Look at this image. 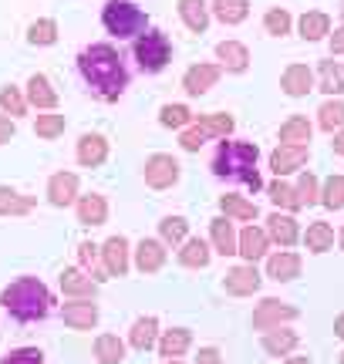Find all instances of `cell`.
Segmentation results:
<instances>
[{"mask_svg": "<svg viewBox=\"0 0 344 364\" xmlns=\"http://www.w3.org/2000/svg\"><path fill=\"white\" fill-rule=\"evenodd\" d=\"M159 122L166 129H186V125H193V112L186 105H162Z\"/></svg>", "mask_w": 344, "mask_h": 364, "instance_id": "47", "label": "cell"}, {"mask_svg": "<svg viewBox=\"0 0 344 364\" xmlns=\"http://www.w3.org/2000/svg\"><path fill=\"white\" fill-rule=\"evenodd\" d=\"M129 267H132V260H129V240L125 236H108L105 247H102V270L108 277H125Z\"/></svg>", "mask_w": 344, "mask_h": 364, "instance_id": "9", "label": "cell"}, {"mask_svg": "<svg viewBox=\"0 0 344 364\" xmlns=\"http://www.w3.org/2000/svg\"><path fill=\"white\" fill-rule=\"evenodd\" d=\"M210 240H213V250H216V253H223V257H233V253H237L240 236H237V230H233L230 216L210 220Z\"/></svg>", "mask_w": 344, "mask_h": 364, "instance_id": "20", "label": "cell"}, {"mask_svg": "<svg viewBox=\"0 0 344 364\" xmlns=\"http://www.w3.org/2000/svg\"><path fill=\"white\" fill-rule=\"evenodd\" d=\"M321 203L328 209H344V176H331V179L321 186Z\"/></svg>", "mask_w": 344, "mask_h": 364, "instance_id": "46", "label": "cell"}, {"mask_svg": "<svg viewBox=\"0 0 344 364\" xmlns=\"http://www.w3.org/2000/svg\"><path fill=\"white\" fill-rule=\"evenodd\" d=\"M196 122L210 132L213 139H230V135H233V129H237L233 115H226V112H210V115H199Z\"/></svg>", "mask_w": 344, "mask_h": 364, "instance_id": "41", "label": "cell"}, {"mask_svg": "<svg viewBox=\"0 0 344 364\" xmlns=\"http://www.w3.org/2000/svg\"><path fill=\"white\" fill-rule=\"evenodd\" d=\"M51 290L41 284L38 277H17L11 287H4L0 294V307L11 314L14 321L21 324H34V321H44L48 311H51Z\"/></svg>", "mask_w": 344, "mask_h": 364, "instance_id": "3", "label": "cell"}, {"mask_svg": "<svg viewBox=\"0 0 344 364\" xmlns=\"http://www.w3.org/2000/svg\"><path fill=\"white\" fill-rule=\"evenodd\" d=\"M78 75L98 102H119L129 88V68L112 44H92L78 54Z\"/></svg>", "mask_w": 344, "mask_h": 364, "instance_id": "1", "label": "cell"}, {"mask_svg": "<svg viewBox=\"0 0 344 364\" xmlns=\"http://www.w3.org/2000/svg\"><path fill=\"white\" fill-rule=\"evenodd\" d=\"M331 149H334V156H341V159H344V129H338V132H334V142H331Z\"/></svg>", "mask_w": 344, "mask_h": 364, "instance_id": "54", "label": "cell"}, {"mask_svg": "<svg viewBox=\"0 0 344 364\" xmlns=\"http://www.w3.org/2000/svg\"><path fill=\"white\" fill-rule=\"evenodd\" d=\"M156 341H159V321L156 317H139L132 331H129V344L135 351H149V348H156Z\"/></svg>", "mask_w": 344, "mask_h": 364, "instance_id": "30", "label": "cell"}, {"mask_svg": "<svg viewBox=\"0 0 344 364\" xmlns=\"http://www.w3.org/2000/svg\"><path fill=\"white\" fill-rule=\"evenodd\" d=\"M297 199H301V206H314V203H321V182H318V176L314 172H301L297 176Z\"/></svg>", "mask_w": 344, "mask_h": 364, "instance_id": "43", "label": "cell"}, {"mask_svg": "<svg viewBox=\"0 0 344 364\" xmlns=\"http://www.w3.org/2000/svg\"><path fill=\"white\" fill-rule=\"evenodd\" d=\"M267 277L277 280V284H291V280H297V277H301V257L291 253V250L274 253V257L267 260Z\"/></svg>", "mask_w": 344, "mask_h": 364, "instance_id": "17", "label": "cell"}, {"mask_svg": "<svg viewBox=\"0 0 344 364\" xmlns=\"http://www.w3.org/2000/svg\"><path fill=\"white\" fill-rule=\"evenodd\" d=\"M54 41H58V21H51V17H41V21H34V24L27 27V44L51 48Z\"/></svg>", "mask_w": 344, "mask_h": 364, "instance_id": "40", "label": "cell"}, {"mask_svg": "<svg viewBox=\"0 0 344 364\" xmlns=\"http://www.w3.org/2000/svg\"><path fill=\"white\" fill-rule=\"evenodd\" d=\"M61 317H65L68 327H75V331H92L98 324V307H95L92 297H71L61 307Z\"/></svg>", "mask_w": 344, "mask_h": 364, "instance_id": "10", "label": "cell"}, {"mask_svg": "<svg viewBox=\"0 0 344 364\" xmlns=\"http://www.w3.org/2000/svg\"><path fill=\"white\" fill-rule=\"evenodd\" d=\"M341 17H344V0H341Z\"/></svg>", "mask_w": 344, "mask_h": 364, "instance_id": "59", "label": "cell"}, {"mask_svg": "<svg viewBox=\"0 0 344 364\" xmlns=\"http://www.w3.org/2000/svg\"><path fill=\"white\" fill-rule=\"evenodd\" d=\"M159 344V354L166 361L172 358H183L189 348H193V331L189 327H172V331H162V338L156 341Z\"/></svg>", "mask_w": 344, "mask_h": 364, "instance_id": "21", "label": "cell"}, {"mask_svg": "<svg viewBox=\"0 0 344 364\" xmlns=\"http://www.w3.org/2000/svg\"><path fill=\"white\" fill-rule=\"evenodd\" d=\"M291 24H294V17L284 11V7H270V11L264 14L267 34H274V38H284V34H291Z\"/></svg>", "mask_w": 344, "mask_h": 364, "instance_id": "45", "label": "cell"}, {"mask_svg": "<svg viewBox=\"0 0 344 364\" xmlns=\"http://www.w3.org/2000/svg\"><path fill=\"white\" fill-rule=\"evenodd\" d=\"M280 88L287 91L291 98H304L307 91L318 88V81H314V71L307 65H291L284 71V78H280Z\"/></svg>", "mask_w": 344, "mask_h": 364, "instance_id": "19", "label": "cell"}, {"mask_svg": "<svg viewBox=\"0 0 344 364\" xmlns=\"http://www.w3.org/2000/svg\"><path fill=\"white\" fill-rule=\"evenodd\" d=\"M220 213H223V216H230V220H240V223H253L257 216H260L257 203L243 199V196H233V193L220 196Z\"/></svg>", "mask_w": 344, "mask_h": 364, "instance_id": "28", "label": "cell"}, {"mask_svg": "<svg viewBox=\"0 0 344 364\" xmlns=\"http://www.w3.org/2000/svg\"><path fill=\"white\" fill-rule=\"evenodd\" d=\"M213 260V250L206 240H183V250H179V263L189 267V270H203L210 267Z\"/></svg>", "mask_w": 344, "mask_h": 364, "instance_id": "32", "label": "cell"}, {"mask_svg": "<svg viewBox=\"0 0 344 364\" xmlns=\"http://www.w3.org/2000/svg\"><path fill=\"white\" fill-rule=\"evenodd\" d=\"M196 364H223V354L216 351V348H199Z\"/></svg>", "mask_w": 344, "mask_h": 364, "instance_id": "52", "label": "cell"}, {"mask_svg": "<svg viewBox=\"0 0 344 364\" xmlns=\"http://www.w3.org/2000/svg\"><path fill=\"white\" fill-rule=\"evenodd\" d=\"M318 125L324 132H338V129H344V102L341 98H328V102L318 108Z\"/></svg>", "mask_w": 344, "mask_h": 364, "instance_id": "39", "label": "cell"}, {"mask_svg": "<svg viewBox=\"0 0 344 364\" xmlns=\"http://www.w3.org/2000/svg\"><path fill=\"white\" fill-rule=\"evenodd\" d=\"M307 145H287L280 142L274 152H270V169H274V176H291V172H301L307 166Z\"/></svg>", "mask_w": 344, "mask_h": 364, "instance_id": "8", "label": "cell"}, {"mask_svg": "<svg viewBox=\"0 0 344 364\" xmlns=\"http://www.w3.org/2000/svg\"><path fill=\"white\" fill-rule=\"evenodd\" d=\"M75 206H78V223H85V226H102V223L108 220V203L105 196H78L75 199Z\"/></svg>", "mask_w": 344, "mask_h": 364, "instance_id": "26", "label": "cell"}, {"mask_svg": "<svg viewBox=\"0 0 344 364\" xmlns=\"http://www.w3.org/2000/svg\"><path fill=\"white\" fill-rule=\"evenodd\" d=\"M210 139H213L210 132L203 129L199 122H193L189 129H183V135H179V145H183L186 152H199V149H203V145L210 142Z\"/></svg>", "mask_w": 344, "mask_h": 364, "instance_id": "49", "label": "cell"}, {"mask_svg": "<svg viewBox=\"0 0 344 364\" xmlns=\"http://www.w3.org/2000/svg\"><path fill=\"white\" fill-rule=\"evenodd\" d=\"M267 250H270V233L260 230V226H247L243 233H240V243H237V253L243 257L247 263H257L267 257Z\"/></svg>", "mask_w": 344, "mask_h": 364, "instance_id": "14", "label": "cell"}, {"mask_svg": "<svg viewBox=\"0 0 344 364\" xmlns=\"http://www.w3.org/2000/svg\"><path fill=\"white\" fill-rule=\"evenodd\" d=\"M95 358H98V364H122L125 361V341L119 334H102L95 341Z\"/></svg>", "mask_w": 344, "mask_h": 364, "instance_id": "35", "label": "cell"}, {"mask_svg": "<svg viewBox=\"0 0 344 364\" xmlns=\"http://www.w3.org/2000/svg\"><path fill=\"white\" fill-rule=\"evenodd\" d=\"M0 364H44V354L41 348H17L7 358H0Z\"/></svg>", "mask_w": 344, "mask_h": 364, "instance_id": "50", "label": "cell"}, {"mask_svg": "<svg viewBox=\"0 0 344 364\" xmlns=\"http://www.w3.org/2000/svg\"><path fill=\"white\" fill-rule=\"evenodd\" d=\"M341 364H344V351H341Z\"/></svg>", "mask_w": 344, "mask_h": 364, "instance_id": "60", "label": "cell"}, {"mask_svg": "<svg viewBox=\"0 0 344 364\" xmlns=\"http://www.w3.org/2000/svg\"><path fill=\"white\" fill-rule=\"evenodd\" d=\"M78 162L85 169H95V166H102L108 159V139L105 135H98V132H85L78 139Z\"/></svg>", "mask_w": 344, "mask_h": 364, "instance_id": "15", "label": "cell"}, {"mask_svg": "<svg viewBox=\"0 0 344 364\" xmlns=\"http://www.w3.org/2000/svg\"><path fill=\"white\" fill-rule=\"evenodd\" d=\"M216 58H220V68L230 71V75H243L250 68V51L240 41H220L216 44Z\"/></svg>", "mask_w": 344, "mask_h": 364, "instance_id": "16", "label": "cell"}, {"mask_svg": "<svg viewBox=\"0 0 344 364\" xmlns=\"http://www.w3.org/2000/svg\"><path fill=\"white\" fill-rule=\"evenodd\" d=\"M226 294H233V297H250V294H257L260 290V273H257V267L253 263H240V267H233V270L226 273Z\"/></svg>", "mask_w": 344, "mask_h": 364, "instance_id": "12", "label": "cell"}, {"mask_svg": "<svg viewBox=\"0 0 344 364\" xmlns=\"http://www.w3.org/2000/svg\"><path fill=\"white\" fill-rule=\"evenodd\" d=\"M166 364H183V361H179V358H172V361H166Z\"/></svg>", "mask_w": 344, "mask_h": 364, "instance_id": "57", "label": "cell"}, {"mask_svg": "<svg viewBox=\"0 0 344 364\" xmlns=\"http://www.w3.org/2000/svg\"><path fill=\"white\" fill-rule=\"evenodd\" d=\"M166 263V243L162 240H142L135 247V267L142 273H156Z\"/></svg>", "mask_w": 344, "mask_h": 364, "instance_id": "25", "label": "cell"}, {"mask_svg": "<svg viewBox=\"0 0 344 364\" xmlns=\"http://www.w3.org/2000/svg\"><path fill=\"white\" fill-rule=\"evenodd\" d=\"M328 38H331V54H344V27H338Z\"/></svg>", "mask_w": 344, "mask_h": 364, "instance_id": "53", "label": "cell"}, {"mask_svg": "<svg viewBox=\"0 0 344 364\" xmlns=\"http://www.w3.org/2000/svg\"><path fill=\"white\" fill-rule=\"evenodd\" d=\"M34 206H38L34 196L17 193L11 186H0V216H27Z\"/></svg>", "mask_w": 344, "mask_h": 364, "instance_id": "29", "label": "cell"}, {"mask_svg": "<svg viewBox=\"0 0 344 364\" xmlns=\"http://www.w3.org/2000/svg\"><path fill=\"white\" fill-rule=\"evenodd\" d=\"M65 115H54V112H48V115H38V122H34V132H38V139H58V135H65Z\"/></svg>", "mask_w": 344, "mask_h": 364, "instance_id": "48", "label": "cell"}, {"mask_svg": "<svg viewBox=\"0 0 344 364\" xmlns=\"http://www.w3.org/2000/svg\"><path fill=\"white\" fill-rule=\"evenodd\" d=\"M304 247L311 250V253H328V250H334L331 223H311L307 233H304Z\"/></svg>", "mask_w": 344, "mask_h": 364, "instance_id": "36", "label": "cell"}, {"mask_svg": "<svg viewBox=\"0 0 344 364\" xmlns=\"http://www.w3.org/2000/svg\"><path fill=\"white\" fill-rule=\"evenodd\" d=\"M284 364H311V361H307V358H287Z\"/></svg>", "mask_w": 344, "mask_h": 364, "instance_id": "56", "label": "cell"}, {"mask_svg": "<svg viewBox=\"0 0 344 364\" xmlns=\"http://www.w3.org/2000/svg\"><path fill=\"white\" fill-rule=\"evenodd\" d=\"M267 196H270V203H274L277 209H284V213H297V209H304V206H301V199H297V189H294V186H287L280 176L267 186Z\"/></svg>", "mask_w": 344, "mask_h": 364, "instance_id": "34", "label": "cell"}, {"mask_svg": "<svg viewBox=\"0 0 344 364\" xmlns=\"http://www.w3.org/2000/svg\"><path fill=\"white\" fill-rule=\"evenodd\" d=\"M0 108H4V115H11V118H17V115H27V95L21 88H14V85H7V88H0Z\"/></svg>", "mask_w": 344, "mask_h": 364, "instance_id": "42", "label": "cell"}, {"mask_svg": "<svg viewBox=\"0 0 344 364\" xmlns=\"http://www.w3.org/2000/svg\"><path fill=\"white\" fill-rule=\"evenodd\" d=\"M132 58L139 71H146V75H159L162 68L172 61V41L156 31V27H149L146 34H139L135 38V48H132Z\"/></svg>", "mask_w": 344, "mask_h": 364, "instance_id": "5", "label": "cell"}, {"mask_svg": "<svg viewBox=\"0 0 344 364\" xmlns=\"http://www.w3.org/2000/svg\"><path fill=\"white\" fill-rule=\"evenodd\" d=\"M210 14L216 21H223V24H243L247 21V14H250V0H213L210 4Z\"/></svg>", "mask_w": 344, "mask_h": 364, "instance_id": "31", "label": "cell"}, {"mask_svg": "<svg viewBox=\"0 0 344 364\" xmlns=\"http://www.w3.org/2000/svg\"><path fill=\"white\" fill-rule=\"evenodd\" d=\"M142 176H146V182L152 186V189H169V186L179 182V162H176L172 156H166V152H156V156L146 159Z\"/></svg>", "mask_w": 344, "mask_h": 364, "instance_id": "7", "label": "cell"}, {"mask_svg": "<svg viewBox=\"0 0 344 364\" xmlns=\"http://www.w3.org/2000/svg\"><path fill=\"white\" fill-rule=\"evenodd\" d=\"M267 233H270V240L280 243V247H294V243L301 240V226L294 220V213H280L277 209V213L267 220Z\"/></svg>", "mask_w": 344, "mask_h": 364, "instance_id": "18", "label": "cell"}, {"mask_svg": "<svg viewBox=\"0 0 344 364\" xmlns=\"http://www.w3.org/2000/svg\"><path fill=\"white\" fill-rule=\"evenodd\" d=\"M220 75H223V68H220V65H210V61L193 65L183 75V91H186V95H193V98H199V95H206V91L220 81Z\"/></svg>", "mask_w": 344, "mask_h": 364, "instance_id": "11", "label": "cell"}, {"mask_svg": "<svg viewBox=\"0 0 344 364\" xmlns=\"http://www.w3.org/2000/svg\"><path fill=\"white\" fill-rule=\"evenodd\" d=\"M61 290H65L68 297H95L98 280H95L92 273H85V270H78V267H71V270L61 273Z\"/></svg>", "mask_w": 344, "mask_h": 364, "instance_id": "27", "label": "cell"}, {"mask_svg": "<svg viewBox=\"0 0 344 364\" xmlns=\"http://www.w3.org/2000/svg\"><path fill=\"white\" fill-rule=\"evenodd\" d=\"M179 17H183V24L193 31V34H206V27H210V4L206 0H179Z\"/></svg>", "mask_w": 344, "mask_h": 364, "instance_id": "24", "label": "cell"}, {"mask_svg": "<svg viewBox=\"0 0 344 364\" xmlns=\"http://www.w3.org/2000/svg\"><path fill=\"white\" fill-rule=\"evenodd\" d=\"M297 307L294 304H287V300H277V297H267L257 304V311H253V327L257 331H274V327L280 324H291V321H297Z\"/></svg>", "mask_w": 344, "mask_h": 364, "instance_id": "6", "label": "cell"}, {"mask_svg": "<svg viewBox=\"0 0 344 364\" xmlns=\"http://www.w3.org/2000/svg\"><path fill=\"white\" fill-rule=\"evenodd\" d=\"M102 24L108 34H115L119 41L139 38L149 31V17L135 0H108L102 7Z\"/></svg>", "mask_w": 344, "mask_h": 364, "instance_id": "4", "label": "cell"}, {"mask_svg": "<svg viewBox=\"0 0 344 364\" xmlns=\"http://www.w3.org/2000/svg\"><path fill=\"white\" fill-rule=\"evenodd\" d=\"M75 199H78V176L75 172H54L51 179H48V203L65 209Z\"/></svg>", "mask_w": 344, "mask_h": 364, "instance_id": "13", "label": "cell"}, {"mask_svg": "<svg viewBox=\"0 0 344 364\" xmlns=\"http://www.w3.org/2000/svg\"><path fill=\"white\" fill-rule=\"evenodd\" d=\"M341 250H344V230H341Z\"/></svg>", "mask_w": 344, "mask_h": 364, "instance_id": "58", "label": "cell"}, {"mask_svg": "<svg viewBox=\"0 0 344 364\" xmlns=\"http://www.w3.org/2000/svg\"><path fill=\"white\" fill-rule=\"evenodd\" d=\"M27 105H34L38 112H54L58 91L51 88V81L44 78V75H31L27 78Z\"/></svg>", "mask_w": 344, "mask_h": 364, "instance_id": "22", "label": "cell"}, {"mask_svg": "<svg viewBox=\"0 0 344 364\" xmlns=\"http://www.w3.org/2000/svg\"><path fill=\"white\" fill-rule=\"evenodd\" d=\"M297 27H301V38L304 41H321L331 34V17L324 11H307L301 21H297Z\"/></svg>", "mask_w": 344, "mask_h": 364, "instance_id": "33", "label": "cell"}, {"mask_svg": "<svg viewBox=\"0 0 344 364\" xmlns=\"http://www.w3.org/2000/svg\"><path fill=\"white\" fill-rule=\"evenodd\" d=\"M14 132H17V125H14V118H11V115H0V145H4V142H11V139H14Z\"/></svg>", "mask_w": 344, "mask_h": 364, "instance_id": "51", "label": "cell"}, {"mask_svg": "<svg viewBox=\"0 0 344 364\" xmlns=\"http://www.w3.org/2000/svg\"><path fill=\"white\" fill-rule=\"evenodd\" d=\"M186 233H189V223H186L183 216H166V220L159 223L162 243H169V247H179L186 240Z\"/></svg>", "mask_w": 344, "mask_h": 364, "instance_id": "44", "label": "cell"}, {"mask_svg": "<svg viewBox=\"0 0 344 364\" xmlns=\"http://www.w3.org/2000/svg\"><path fill=\"white\" fill-rule=\"evenodd\" d=\"M318 91L331 95V98H338L344 91V71L334 61H321L318 65Z\"/></svg>", "mask_w": 344, "mask_h": 364, "instance_id": "37", "label": "cell"}, {"mask_svg": "<svg viewBox=\"0 0 344 364\" xmlns=\"http://www.w3.org/2000/svg\"><path fill=\"white\" fill-rule=\"evenodd\" d=\"M264 351L270 354V358H287V354L301 344V338H297V331H287V327H274V331H264Z\"/></svg>", "mask_w": 344, "mask_h": 364, "instance_id": "23", "label": "cell"}, {"mask_svg": "<svg viewBox=\"0 0 344 364\" xmlns=\"http://www.w3.org/2000/svg\"><path fill=\"white\" fill-rule=\"evenodd\" d=\"M257 159L260 149L253 142H237V139H223L213 152V176L216 179H230V182H247L253 193L264 189L260 172H257Z\"/></svg>", "mask_w": 344, "mask_h": 364, "instance_id": "2", "label": "cell"}, {"mask_svg": "<svg viewBox=\"0 0 344 364\" xmlns=\"http://www.w3.org/2000/svg\"><path fill=\"white\" fill-rule=\"evenodd\" d=\"M311 122H307L304 115H294L287 118L284 125H280V142H287V145H307L311 142Z\"/></svg>", "mask_w": 344, "mask_h": 364, "instance_id": "38", "label": "cell"}, {"mask_svg": "<svg viewBox=\"0 0 344 364\" xmlns=\"http://www.w3.org/2000/svg\"><path fill=\"white\" fill-rule=\"evenodd\" d=\"M334 338L344 341V314H338V317H334Z\"/></svg>", "mask_w": 344, "mask_h": 364, "instance_id": "55", "label": "cell"}]
</instances>
